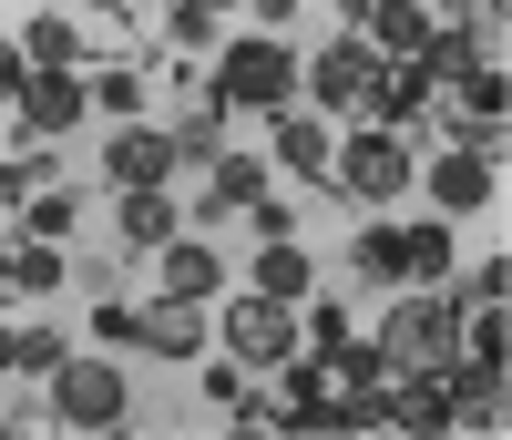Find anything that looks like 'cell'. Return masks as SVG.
Masks as SVG:
<instances>
[{
  "mask_svg": "<svg viewBox=\"0 0 512 440\" xmlns=\"http://www.w3.org/2000/svg\"><path fill=\"white\" fill-rule=\"evenodd\" d=\"M308 287H318V267L287 236H267V256H256V297H308Z\"/></svg>",
  "mask_w": 512,
  "mask_h": 440,
  "instance_id": "obj_18",
  "label": "cell"
},
{
  "mask_svg": "<svg viewBox=\"0 0 512 440\" xmlns=\"http://www.w3.org/2000/svg\"><path fill=\"white\" fill-rule=\"evenodd\" d=\"M164 144H175V164H216L226 154V103L216 93H185L175 123H164Z\"/></svg>",
  "mask_w": 512,
  "mask_h": 440,
  "instance_id": "obj_11",
  "label": "cell"
},
{
  "mask_svg": "<svg viewBox=\"0 0 512 440\" xmlns=\"http://www.w3.org/2000/svg\"><path fill=\"white\" fill-rule=\"evenodd\" d=\"M52 359H62V338H52V328H11V338H0V369H31V379H52Z\"/></svg>",
  "mask_w": 512,
  "mask_h": 440,
  "instance_id": "obj_23",
  "label": "cell"
},
{
  "mask_svg": "<svg viewBox=\"0 0 512 440\" xmlns=\"http://www.w3.org/2000/svg\"><path fill=\"white\" fill-rule=\"evenodd\" d=\"M441 400H451V430H502V359H461Z\"/></svg>",
  "mask_w": 512,
  "mask_h": 440,
  "instance_id": "obj_8",
  "label": "cell"
},
{
  "mask_svg": "<svg viewBox=\"0 0 512 440\" xmlns=\"http://www.w3.org/2000/svg\"><path fill=\"white\" fill-rule=\"evenodd\" d=\"M216 11H226V0H216Z\"/></svg>",
  "mask_w": 512,
  "mask_h": 440,
  "instance_id": "obj_33",
  "label": "cell"
},
{
  "mask_svg": "<svg viewBox=\"0 0 512 440\" xmlns=\"http://www.w3.org/2000/svg\"><path fill=\"white\" fill-rule=\"evenodd\" d=\"M72 52H82V41H72L62 11H41V21L21 31V62H31V72H72Z\"/></svg>",
  "mask_w": 512,
  "mask_h": 440,
  "instance_id": "obj_20",
  "label": "cell"
},
{
  "mask_svg": "<svg viewBox=\"0 0 512 440\" xmlns=\"http://www.w3.org/2000/svg\"><path fill=\"white\" fill-rule=\"evenodd\" d=\"M103 174L113 185H164V174H175V144H164L154 123H123V134L103 144Z\"/></svg>",
  "mask_w": 512,
  "mask_h": 440,
  "instance_id": "obj_10",
  "label": "cell"
},
{
  "mask_svg": "<svg viewBox=\"0 0 512 440\" xmlns=\"http://www.w3.org/2000/svg\"><path fill=\"white\" fill-rule=\"evenodd\" d=\"M451 11H461V0H451Z\"/></svg>",
  "mask_w": 512,
  "mask_h": 440,
  "instance_id": "obj_34",
  "label": "cell"
},
{
  "mask_svg": "<svg viewBox=\"0 0 512 440\" xmlns=\"http://www.w3.org/2000/svg\"><path fill=\"white\" fill-rule=\"evenodd\" d=\"M123 410H134V389H123L113 359H52V420L62 430L103 440V430H123Z\"/></svg>",
  "mask_w": 512,
  "mask_h": 440,
  "instance_id": "obj_1",
  "label": "cell"
},
{
  "mask_svg": "<svg viewBox=\"0 0 512 440\" xmlns=\"http://www.w3.org/2000/svg\"><path fill=\"white\" fill-rule=\"evenodd\" d=\"M21 82H31V62H21V41H0V103H21Z\"/></svg>",
  "mask_w": 512,
  "mask_h": 440,
  "instance_id": "obj_30",
  "label": "cell"
},
{
  "mask_svg": "<svg viewBox=\"0 0 512 440\" xmlns=\"http://www.w3.org/2000/svg\"><path fill=\"white\" fill-rule=\"evenodd\" d=\"M328 11H369V0H328Z\"/></svg>",
  "mask_w": 512,
  "mask_h": 440,
  "instance_id": "obj_32",
  "label": "cell"
},
{
  "mask_svg": "<svg viewBox=\"0 0 512 440\" xmlns=\"http://www.w3.org/2000/svg\"><path fill=\"white\" fill-rule=\"evenodd\" d=\"M338 185H349L359 205H400L410 195V144L400 134H359L349 154H338Z\"/></svg>",
  "mask_w": 512,
  "mask_h": 440,
  "instance_id": "obj_6",
  "label": "cell"
},
{
  "mask_svg": "<svg viewBox=\"0 0 512 440\" xmlns=\"http://www.w3.org/2000/svg\"><path fill=\"white\" fill-rule=\"evenodd\" d=\"M287 82H297V62L277 52V41H236V52L216 62V82H205V93H216L226 113H277V103H287Z\"/></svg>",
  "mask_w": 512,
  "mask_h": 440,
  "instance_id": "obj_4",
  "label": "cell"
},
{
  "mask_svg": "<svg viewBox=\"0 0 512 440\" xmlns=\"http://www.w3.org/2000/svg\"><path fill=\"white\" fill-rule=\"evenodd\" d=\"M277 164H287V174H318V185H328V123L287 113V123H277Z\"/></svg>",
  "mask_w": 512,
  "mask_h": 440,
  "instance_id": "obj_19",
  "label": "cell"
},
{
  "mask_svg": "<svg viewBox=\"0 0 512 440\" xmlns=\"http://www.w3.org/2000/svg\"><path fill=\"white\" fill-rule=\"evenodd\" d=\"M502 338H512V328H502V297H482V318H472V359H502Z\"/></svg>",
  "mask_w": 512,
  "mask_h": 440,
  "instance_id": "obj_28",
  "label": "cell"
},
{
  "mask_svg": "<svg viewBox=\"0 0 512 440\" xmlns=\"http://www.w3.org/2000/svg\"><path fill=\"white\" fill-rule=\"evenodd\" d=\"M134 338L154 348V359H195V348H205V318H195V297H154L144 318H134Z\"/></svg>",
  "mask_w": 512,
  "mask_h": 440,
  "instance_id": "obj_13",
  "label": "cell"
},
{
  "mask_svg": "<svg viewBox=\"0 0 512 440\" xmlns=\"http://www.w3.org/2000/svg\"><path fill=\"white\" fill-rule=\"evenodd\" d=\"M21 215H31V236H52V246H62V236H72V215H82V195H72V185H41Z\"/></svg>",
  "mask_w": 512,
  "mask_h": 440,
  "instance_id": "obj_24",
  "label": "cell"
},
{
  "mask_svg": "<svg viewBox=\"0 0 512 440\" xmlns=\"http://www.w3.org/2000/svg\"><path fill=\"white\" fill-rule=\"evenodd\" d=\"M154 277H164V297H205L226 267H216V246H195V236H164V246H154Z\"/></svg>",
  "mask_w": 512,
  "mask_h": 440,
  "instance_id": "obj_15",
  "label": "cell"
},
{
  "mask_svg": "<svg viewBox=\"0 0 512 440\" xmlns=\"http://www.w3.org/2000/svg\"><path fill=\"white\" fill-rule=\"evenodd\" d=\"M369 72H379V62L359 52V41H328V52L308 62V82H318V103H359V93H369Z\"/></svg>",
  "mask_w": 512,
  "mask_h": 440,
  "instance_id": "obj_17",
  "label": "cell"
},
{
  "mask_svg": "<svg viewBox=\"0 0 512 440\" xmlns=\"http://www.w3.org/2000/svg\"><path fill=\"white\" fill-rule=\"evenodd\" d=\"M41 174H52L41 154H21V164H0V205H31V195H41Z\"/></svg>",
  "mask_w": 512,
  "mask_h": 440,
  "instance_id": "obj_27",
  "label": "cell"
},
{
  "mask_svg": "<svg viewBox=\"0 0 512 440\" xmlns=\"http://www.w3.org/2000/svg\"><path fill=\"white\" fill-rule=\"evenodd\" d=\"M369 31H379V41H390V52L410 62L420 41H431V11H410V0H369Z\"/></svg>",
  "mask_w": 512,
  "mask_h": 440,
  "instance_id": "obj_21",
  "label": "cell"
},
{
  "mask_svg": "<svg viewBox=\"0 0 512 440\" xmlns=\"http://www.w3.org/2000/svg\"><path fill=\"white\" fill-rule=\"evenodd\" d=\"M113 226H123L134 256H154L164 236H175V205H164V185H123V215H113Z\"/></svg>",
  "mask_w": 512,
  "mask_h": 440,
  "instance_id": "obj_16",
  "label": "cell"
},
{
  "mask_svg": "<svg viewBox=\"0 0 512 440\" xmlns=\"http://www.w3.org/2000/svg\"><path fill=\"white\" fill-rule=\"evenodd\" d=\"M267 195V164L256 154H216V205H256Z\"/></svg>",
  "mask_w": 512,
  "mask_h": 440,
  "instance_id": "obj_25",
  "label": "cell"
},
{
  "mask_svg": "<svg viewBox=\"0 0 512 440\" xmlns=\"http://www.w3.org/2000/svg\"><path fill=\"white\" fill-rule=\"evenodd\" d=\"M82 11H123V0H82Z\"/></svg>",
  "mask_w": 512,
  "mask_h": 440,
  "instance_id": "obj_31",
  "label": "cell"
},
{
  "mask_svg": "<svg viewBox=\"0 0 512 440\" xmlns=\"http://www.w3.org/2000/svg\"><path fill=\"white\" fill-rule=\"evenodd\" d=\"M11 287H21V297H41V287H62V246H52V236H31V246H11Z\"/></svg>",
  "mask_w": 512,
  "mask_h": 440,
  "instance_id": "obj_22",
  "label": "cell"
},
{
  "mask_svg": "<svg viewBox=\"0 0 512 440\" xmlns=\"http://www.w3.org/2000/svg\"><path fill=\"white\" fill-rule=\"evenodd\" d=\"M226 348H236V369H277V359H297L287 297H236V307H226Z\"/></svg>",
  "mask_w": 512,
  "mask_h": 440,
  "instance_id": "obj_5",
  "label": "cell"
},
{
  "mask_svg": "<svg viewBox=\"0 0 512 440\" xmlns=\"http://www.w3.org/2000/svg\"><path fill=\"white\" fill-rule=\"evenodd\" d=\"M431 195H441V215H472V205L492 195V154H482V144H451V154L431 164Z\"/></svg>",
  "mask_w": 512,
  "mask_h": 440,
  "instance_id": "obj_14",
  "label": "cell"
},
{
  "mask_svg": "<svg viewBox=\"0 0 512 440\" xmlns=\"http://www.w3.org/2000/svg\"><path fill=\"white\" fill-rule=\"evenodd\" d=\"M379 430H410V440H441L451 400H441V369H400V389L379 400Z\"/></svg>",
  "mask_w": 512,
  "mask_h": 440,
  "instance_id": "obj_7",
  "label": "cell"
},
{
  "mask_svg": "<svg viewBox=\"0 0 512 440\" xmlns=\"http://www.w3.org/2000/svg\"><path fill=\"white\" fill-rule=\"evenodd\" d=\"M349 267H359L369 287H431V277L451 267V236H441V226H369V236L349 246Z\"/></svg>",
  "mask_w": 512,
  "mask_h": 440,
  "instance_id": "obj_3",
  "label": "cell"
},
{
  "mask_svg": "<svg viewBox=\"0 0 512 440\" xmlns=\"http://www.w3.org/2000/svg\"><path fill=\"white\" fill-rule=\"evenodd\" d=\"M461 348V307L451 297H431V287H400V307H390V328H379V369H441Z\"/></svg>",
  "mask_w": 512,
  "mask_h": 440,
  "instance_id": "obj_2",
  "label": "cell"
},
{
  "mask_svg": "<svg viewBox=\"0 0 512 440\" xmlns=\"http://www.w3.org/2000/svg\"><path fill=\"white\" fill-rule=\"evenodd\" d=\"M82 103H93V93H82V72H31V82H21V123H31V134H72Z\"/></svg>",
  "mask_w": 512,
  "mask_h": 440,
  "instance_id": "obj_9",
  "label": "cell"
},
{
  "mask_svg": "<svg viewBox=\"0 0 512 440\" xmlns=\"http://www.w3.org/2000/svg\"><path fill=\"white\" fill-rule=\"evenodd\" d=\"M431 82H441V72H431V62L410 52V62H390V72H369V93H359V103L379 113V134H390L400 113H420V103H431Z\"/></svg>",
  "mask_w": 512,
  "mask_h": 440,
  "instance_id": "obj_12",
  "label": "cell"
},
{
  "mask_svg": "<svg viewBox=\"0 0 512 440\" xmlns=\"http://www.w3.org/2000/svg\"><path fill=\"white\" fill-rule=\"evenodd\" d=\"M185 41V52H205V41H216V0H175V21H164Z\"/></svg>",
  "mask_w": 512,
  "mask_h": 440,
  "instance_id": "obj_26",
  "label": "cell"
},
{
  "mask_svg": "<svg viewBox=\"0 0 512 440\" xmlns=\"http://www.w3.org/2000/svg\"><path fill=\"white\" fill-rule=\"evenodd\" d=\"M93 103H103V113H134V103H144V82H134V72H103V82H93Z\"/></svg>",
  "mask_w": 512,
  "mask_h": 440,
  "instance_id": "obj_29",
  "label": "cell"
}]
</instances>
